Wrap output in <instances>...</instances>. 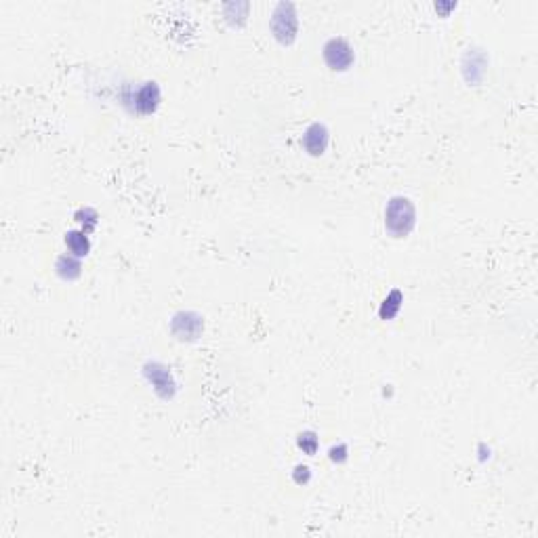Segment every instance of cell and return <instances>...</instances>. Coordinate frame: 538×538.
<instances>
[{"label": "cell", "instance_id": "cell-8", "mask_svg": "<svg viewBox=\"0 0 538 538\" xmlns=\"http://www.w3.org/2000/svg\"><path fill=\"white\" fill-rule=\"evenodd\" d=\"M65 244L74 257H84L90 248V240L84 229H74L65 234Z\"/></svg>", "mask_w": 538, "mask_h": 538}, {"label": "cell", "instance_id": "cell-7", "mask_svg": "<svg viewBox=\"0 0 538 538\" xmlns=\"http://www.w3.org/2000/svg\"><path fill=\"white\" fill-rule=\"evenodd\" d=\"M145 375H147V379L154 383V387H156L158 394H162L164 398L173 396V391H175V381H173V377H170V372H168L166 368H162L160 364H152V366H147Z\"/></svg>", "mask_w": 538, "mask_h": 538}, {"label": "cell", "instance_id": "cell-6", "mask_svg": "<svg viewBox=\"0 0 538 538\" xmlns=\"http://www.w3.org/2000/svg\"><path fill=\"white\" fill-rule=\"evenodd\" d=\"M303 147L311 154V156H320L324 154V149L328 147V130L324 124H311L305 135H303Z\"/></svg>", "mask_w": 538, "mask_h": 538}, {"label": "cell", "instance_id": "cell-11", "mask_svg": "<svg viewBox=\"0 0 538 538\" xmlns=\"http://www.w3.org/2000/svg\"><path fill=\"white\" fill-rule=\"evenodd\" d=\"M299 446H301L307 455H314V452L318 450V438H316V433H311V431L301 433V436H299Z\"/></svg>", "mask_w": 538, "mask_h": 538}, {"label": "cell", "instance_id": "cell-1", "mask_svg": "<svg viewBox=\"0 0 538 538\" xmlns=\"http://www.w3.org/2000/svg\"><path fill=\"white\" fill-rule=\"evenodd\" d=\"M417 223V210L415 204L404 198V196H396L387 202L385 208V227L391 236L396 238H404L412 231Z\"/></svg>", "mask_w": 538, "mask_h": 538}, {"label": "cell", "instance_id": "cell-2", "mask_svg": "<svg viewBox=\"0 0 538 538\" xmlns=\"http://www.w3.org/2000/svg\"><path fill=\"white\" fill-rule=\"evenodd\" d=\"M297 11H295V4L290 2H280L276 8H274V15H271V29L276 34V38L280 42H292L295 36H297Z\"/></svg>", "mask_w": 538, "mask_h": 538}, {"label": "cell", "instance_id": "cell-3", "mask_svg": "<svg viewBox=\"0 0 538 538\" xmlns=\"http://www.w3.org/2000/svg\"><path fill=\"white\" fill-rule=\"evenodd\" d=\"M324 59L332 69L343 72L354 63L356 55H354V48L349 46V42L345 38H330L324 44Z\"/></svg>", "mask_w": 538, "mask_h": 538}, {"label": "cell", "instance_id": "cell-13", "mask_svg": "<svg viewBox=\"0 0 538 538\" xmlns=\"http://www.w3.org/2000/svg\"><path fill=\"white\" fill-rule=\"evenodd\" d=\"M345 452H347L345 446L332 448V450H330V459H332V461H343V459H345Z\"/></svg>", "mask_w": 538, "mask_h": 538}, {"label": "cell", "instance_id": "cell-4", "mask_svg": "<svg viewBox=\"0 0 538 538\" xmlns=\"http://www.w3.org/2000/svg\"><path fill=\"white\" fill-rule=\"evenodd\" d=\"M202 328H204V322H202V318H200L198 314L181 311V314H177V316L173 318V332H175V337L181 339V341H185V339H187V341L198 339L200 332H202Z\"/></svg>", "mask_w": 538, "mask_h": 538}, {"label": "cell", "instance_id": "cell-9", "mask_svg": "<svg viewBox=\"0 0 538 538\" xmlns=\"http://www.w3.org/2000/svg\"><path fill=\"white\" fill-rule=\"evenodd\" d=\"M400 305H402V292H400V290H391L389 297H387V299L383 301V305H381V318H383V320L394 318V316L400 311Z\"/></svg>", "mask_w": 538, "mask_h": 538}, {"label": "cell", "instance_id": "cell-5", "mask_svg": "<svg viewBox=\"0 0 538 538\" xmlns=\"http://www.w3.org/2000/svg\"><path fill=\"white\" fill-rule=\"evenodd\" d=\"M133 101H135V109L139 114H152L156 107H158V101H160V88L156 82H145L135 95H133Z\"/></svg>", "mask_w": 538, "mask_h": 538}, {"label": "cell", "instance_id": "cell-10", "mask_svg": "<svg viewBox=\"0 0 538 538\" xmlns=\"http://www.w3.org/2000/svg\"><path fill=\"white\" fill-rule=\"evenodd\" d=\"M57 271L63 278H76L80 274V261L74 255H69V257L65 255L57 261Z\"/></svg>", "mask_w": 538, "mask_h": 538}, {"label": "cell", "instance_id": "cell-12", "mask_svg": "<svg viewBox=\"0 0 538 538\" xmlns=\"http://www.w3.org/2000/svg\"><path fill=\"white\" fill-rule=\"evenodd\" d=\"M295 478H297V482L301 484V482H307L309 480V467H305V465H299L297 467V473H295Z\"/></svg>", "mask_w": 538, "mask_h": 538}]
</instances>
